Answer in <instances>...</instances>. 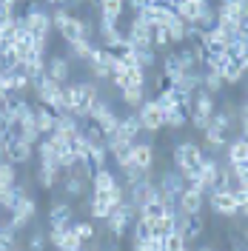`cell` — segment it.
I'll return each instance as SVG.
<instances>
[{
	"mask_svg": "<svg viewBox=\"0 0 248 251\" xmlns=\"http://www.w3.org/2000/svg\"><path fill=\"white\" fill-rule=\"evenodd\" d=\"M57 177H60V169H51V166H40V169H37V186L43 188V191H49V188H54Z\"/></svg>",
	"mask_w": 248,
	"mask_h": 251,
	"instance_id": "cell-36",
	"label": "cell"
},
{
	"mask_svg": "<svg viewBox=\"0 0 248 251\" xmlns=\"http://www.w3.org/2000/svg\"><path fill=\"white\" fill-rule=\"evenodd\" d=\"M89 146H92V140L86 137V131H83V128H80V131H74V134L69 137V151L77 157V160H83V157L89 154Z\"/></svg>",
	"mask_w": 248,
	"mask_h": 251,
	"instance_id": "cell-27",
	"label": "cell"
},
{
	"mask_svg": "<svg viewBox=\"0 0 248 251\" xmlns=\"http://www.w3.org/2000/svg\"><path fill=\"white\" fill-rule=\"evenodd\" d=\"M163 114H166V126H171V128H180V126L188 123V114H191V109L171 106V109H163Z\"/></svg>",
	"mask_w": 248,
	"mask_h": 251,
	"instance_id": "cell-31",
	"label": "cell"
},
{
	"mask_svg": "<svg viewBox=\"0 0 248 251\" xmlns=\"http://www.w3.org/2000/svg\"><path fill=\"white\" fill-rule=\"evenodd\" d=\"M9 3H12V6H20V3H23V0H9Z\"/></svg>",
	"mask_w": 248,
	"mask_h": 251,
	"instance_id": "cell-50",
	"label": "cell"
},
{
	"mask_svg": "<svg viewBox=\"0 0 248 251\" xmlns=\"http://www.w3.org/2000/svg\"><path fill=\"white\" fill-rule=\"evenodd\" d=\"M246 97H248V86H246Z\"/></svg>",
	"mask_w": 248,
	"mask_h": 251,
	"instance_id": "cell-54",
	"label": "cell"
},
{
	"mask_svg": "<svg viewBox=\"0 0 248 251\" xmlns=\"http://www.w3.org/2000/svg\"><path fill=\"white\" fill-rule=\"evenodd\" d=\"M197 251H214V249H208V246H205V249H197Z\"/></svg>",
	"mask_w": 248,
	"mask_h": 251,
	"instance_id": "cell-51",
	"label": "cell"
},
{
	"mask_svg": "<svg viewBox=\"0 0 248 251\" xmlns=\"http://www.w3.org/2000/svg\"><path fill=\"white\" fill-rule=\"evenodd\" d=\"M97 6H100V17L103 20H114L117 23L125 9V0H97Z\"/></svg>",
	"mask_w": 248,
	"mask_h": 251,
	"instance_id": "cell-26",
	"label": "cell"
},
{
	"mask_svg": "<svg viewBox=\"0 0 248 251\" xmlns=\"http://www.w3.org/2000/svg\"><path fill=\"white\" fill-rule=\"evenodd\" d=\"M237 37L248 43V20H246V23H240V29H237Z\"/></svg>",
	"mask_w": 248,
	"mask_h": 251,
	"instance_id": "cell-47",
	"label": "cell"
},
{
	"mask_svg": "<svg viewBox=\"0 0 248 251\" xmlns=\"http://www.w3.org/2000/svg\"><path fill=\"white\" fill-rule=\"evenodd\" d=\"M69 46H72V51L77 54L80 60H89V57H92V51L97 49V46H92V40H89V37H83V40H77V43H69Z\"/></svg>",
	"mask_w": 248,
	"mask_h": 251,
	"instance_id": "cell-44",
	"label": "cell"
},
{
	"mask_svg": "<svg viewBox=\"0 0 248 251\" xmlns=\"http://www.w3.org/2000/svg\"><path fill=\"white\" fill-rule=\"evenodd\" d=\"M17 186V172H15V163L3 160L0 163V191H9V188Z\"/></svg>",
	"mask_w": 248,
	"mask_h": 251,
	"instance_id": "cell-33",
	"label": "cell"
},
{
	"mask_svg": "<svg viewBox=\"0 0 248 251\" xmlns=\"http://www.w3.org/2000/svg\"><path fill=\"white\" fill-rule=\"evenodd\" d=\"M208 205H211V211L220 214V217H237V214H240V203L234 200L231 188H228V191L211 188V191H208Z\"/></svg>",
	"mask_w": 248,
	"mask_h": 251,
	"instance_id": "cell-5",
	"label": "cell"
},
{
	"mask_svg": "<svg viewBox=\"0 0 248 251\" xmlns=\"http://www.w3.org/2000/svg\"><path fill=\"white\" fill-rule=\"evenodd\" d=\"M34 214H37V203L31 200L29 194H26V197L15 205V211L9 214V223H12L15 228H23L26 223H31V220H34Z\"/></svg>",
	"mask_w": 248,
	"mask_h": 251,
	"instance_id": "cell-14",
	"label": "cell"
},
{
	"mask_svg": "<svg viewBox=\"0 0 248 251\" xmlns=\"http://www.w3.org/2000/svg\"><path fill=\"white\" fill-rule=\"evenodd\" d=\"M114 208V200H111L109 191H92V203H89V211H92L94 220H106Z\"/></svg>",
	"mask_w": 248,
	"mask_h": 251,
	"instance_id": "cell-18",
	"label": "cell"
},
{
	"mask_svg": "<svg viewBox=\"0 0 248 251\" xmlns=\"http://www.w3.org/2000/svg\"><path fill=\"white\" fill-rule=\"evenodd\" d=\"M157 231H160V234L177 231V208H166V211L157 217Z\"/></svg>",
	"mask_w": 248,
	"mask_h": 251,
	"instance_id": "cell-38",
	"label": "cell"
},
{
	"mask_svg": "<svg viewBox=\"0 0 248 251\" xmlns=\"http://www.w3.org/2000/svg\"><path fill=\"white\" fill-rule=\"evenodd\" d=\"M46 75L49 77H54L57 83H69V75H72V69H69V60L66 57H51L49 60V66H46Z\"/></svg>",
	"mask_w": 248,
	"mask_h": 251,
	"instance_id": "cell-25",
	"label": "cell"
},
{
	"mask_svg": "<svg viewBox=\"0 0 248 251\" xmlns=\"http://www.w3.org/2000/svg\"><path fill=\"white\" fill-rule=\"evenodd\" d=\"M29 249L31 251H43L46 249V234H43V231H34L31 240H29Z\"/></svg>",
	"mask_w": 248,
	"mask_h": 251,
	"instance_id": "cell-46",
	"label": "cell"
},
{
	"mask_svg": "<svg viewBox=\"0 0 248 251\" xmlns=\"http://www.w3.org/2000/svg\"><path fill=\"white\" fill-rule=\"evenodd\" d=\"M100 37H103V46L106 49H114L125 40V31H120V26L114 20H103L100 17Z\"/></svg>",
	"mask_w": 248,
	"mask_h": 251,
	"instance_id": "cell-21",
	"label": "cell"
},
{
	"mask_svg": "<svg viewBox=\"0 0 248 251\" xmlns=\"http://www.w3.org/2000/svg\"><path fill=\"white\" fill-rule=\"evenodd\" d=\"M202 228H205V220H202L200 211H197V214H180V211H177V231L183 234L186 243L197 240V237L202 234Z\"/></svg>",
	"mask_w": 248,
	"mask_h": 251,
	"instance_id": "cell-10",
	"label": "cell"
},
{
	"mask_svg": "<svg viewBox=\"0 0 248 251\" xmlns=\"http://www.w3.org/2000/svg\"><path fill=\"white\" fill-rule=\"evenodd\" d=\"M0 72H3V69H0Z\"/></svg>",
	"mask_w": 248,
	"mask_h": 251,
	"instance_id": "cell-55",
	"label": "cell"
},
{
	"mask_svg": "<svg viewBox=\"0 0 248 251\" xmlns=\"http://www.w3.org/2000/svg\"><path fill=\"white\" fill-rule=\"evenodd\" d=\"M191 111H197V114H202V117H211L214 111H217V103H214V94L205 92V89H197L194 92V97H191Z\"/></svg>",
	"mask_w": 248,
	"mask_h": 251,
	"instance_id": "cell-20",
	"label": "cell"
},
{
	"mask_svg": "<svg viewBox=\"0 0 248 251\" xmlns=\"http://www.w3.org/2000/svg\"><path fill=\"white\" fill-rule=\"evenodd\" d=\"M163 75H166V77H171V80L183 75V66H180V57H177V51L166 54V60H163Z\"/></svg>",
	"mask_w": 248,
	"mask_h": 251,
	"instance_id": "cell-40",
	"label": "cell"
},
{
	"mask_svg": "<svg viewBox=\"0 0 248 251\" xmlns=\"http://www.w3.org/2000/svg\"><path fill=\"white\" fill-rule=\"evenodd\" d=\"M137 117H140L143 131H160L166 126V114H163V106L157 100H146L137 109Z\"/></svg>",
	"mask_w": 248,
	"mask_h": 251,
	"instance_id": "cell-6",
	"label": "cell"
},
{
	"mask_svg": "<svg viewBox=\"0 0 248 251\" xmlns=\"http://www.w3.org/2000/svg\"><path fill=\"white\" fill-rule=\"evenodd\" d=\"M54 123H57L54 109H49V106H43V103H37V106H34V126H37V131H40L43 137H49V134L54 131Z\"/></svg>",
	"mask_w": 248,
	"mask_h": 251,
	"instance_id": "cell-19",
	"label": "cell"
},
{
	"mask_svg": "<svg viewBox=\"0 0 248 251\" xmlns=\"http://www.w3.org/2000/svg\"><path fill=\"white\" fill-rule=\"evenodd\" d=\"M26 194H23V188H9V191H0V211H6V214H12L15 211V205L23 200Z\"/></svg>",
	"mask_w": 248,
	"mask_h": 251,
	"instance_id": "cell-30",
	"label": "cell"
},
{
	"mask_svg": "<svg viewBox=\"0 0 248 251\" xmlns=\"http://www.w3.org/2000/svg\"><path fill=\"white\" fill-rule=\"evenodd\" d=\"M23 17V29L31 31V37H34V43L37 46H46L49 43V31L54 29L51 26V15H46L43 9H37V6H29V12Z\"/></svg>",
	"mask_w": 248,
	"mask_h": 251,
	"instance_id": "cell-3",
	"label": "cell"
},
{
	"mask_svg": "<svg viewBox=\"0 0 248 251\" xmlns=\"http://www.w3.org/2000/svg\"><path fill=\"white\" fill-rule=\"evenodd\" d=\"M100 97H97V86H94L92 80H83V83H74V100H72V114L80 117V120H86L89 117V111L92 106L97 103Z\"/></svg>",
	"mask_w": 248,
	"mask_h": 251,
	"instance_id": "cell-4",
	"label": "cell"
},
{
	"mask_svg": "<svg viewBox=\"0 0 248 251\" xmlns=\"http://www.w3.org/2000/svg\"><path fill=\"white\" fill-rule=\"evenodd\" d=\"M114 183H117V177H114V172H109L106 166L92 174V191H109Z\"/></svg>",
	"mask_w": 248,
	"mask_h": 251,
	"instance_id": "cell-29",
	"label": "cell"
},
{
	"mask_svg": "<svg viewBox=\"0 0 248 251\" xmlns=\"http://www.w3.org/2000/svg\"><path fill=\"white\" fill-rule=\"evenodd\" d=\"M60 89H63V83H57V80L49 77V75L40 80L37 86H34V92H37V100H40L43 106H49V109L57 103V97H60Z\"/></svg>",
	"mask_w": 248,
	"mask_h": 251,
	"instance_id": "cell-15",
	"label": "cell"
},
{
	"mask_svg": "<svg viewBox=\"0 0 248 251\" xmlns=\"http://www.w3.org/2000/svg\"><path fill=\"white\" fill-rule=\"evenodd\" d=\"M146 3H149V0H125V6H131L134 12H137V9H143Z\"/></svg>",
	"mask_w": 248,
	"mask_h": 251,
	"instance_id": "cell-48",
	"label": "cell"
},
{
	"mask_svg": "<svg viewBox=\"0 0 248 251\" xmlns=\"http://www.w3.org/2000/svg\"><path fill=\"white\" fill-rule=\"evenodd\" d=\"M46 240L57 251H83V243H80V237L72 231V226H69V228H49Z\"/></svg>",
	"mask_w": 248,
	"mask_h": 251,
	"instance_id": "cell-9",
	"label": "cell"
},
{
	"mask_svg": "<svg viewBox=\"0 0 248 251\" xmlns=\"http://www.w3.org/2000/svg\"><path fill=\"white\" fill-rule=\"evenodd\" d=\"M51 3H66V0H51Z\"/></svg>",
	"mask_w": 248,
	"mask_h": 251,
	"instance_id": "cell-52",
	"label": "cell"
},
{
	"mask_svg": "<svg viewBox=\"0 0 248 251\" xmlns=\"http://www.w3.org/2000/svg\"><path fill=\"white\" fill-rule=\"evenodd\" d=\"M166 29H169L171 43H186V37H188V23L183 20V17H174Z\"/></svg>",
	"mask_w": 248,
	"mask_h": 251,
	"instance_id": "cell-37",
	"label": "cell"
},
{
	"mask_svg": "<svg viewBox=\"0 0 248 251\" xmlns=\"http://www.w3.org/2000/svg\"><path fill=\"white\" fill-rule=\"evenodd\" d=\"M120 97H123V103L128 106V109L137 111L143 103H146V86H128V89H123L120 92Z\"/></svg>",
	"mask_w": 248,
	"mask_h": 251,
	"instance_id": "cell-28",
	"label": "cell"
},
{
	"mask_svg": "<svg viewBox=\"0 0 248 251\" xmlns=\"http://www.w3.org/2000/svg\"><path fill=\"white\" fill-rule=\"evenodd\" d=\"M197 3H208V0H197Z\"/></svg>",
	"mask_w": 248,
	"mask_h": 251,
	"instance_id": "cell-53",
	"label": "cell"
},
{
	"mask_svg": "<svg viewBox=\"0 0 248 251\" xmlns=\"http://www.w3.org/2000/svg\"><path fill=\"white\" fill-rule=\"evenodd\" d=\"M125 83L128 86H146V69H140V66H128V72H125ZM125 86V89H128Z\"/></svg>",
	"mask_w": 248,
	"mask_h": 251,
	"instance_id": "cell-45",
	"label": "cell"
},
{
	"mask_svg": "<svg viewBox=\"0 0 248 251\" xmlns=\"http://www.w3.org/2000/svg\"><path fill=\"white\" fill-rule=\"evenodd\" d=\"M134 60H137L140 69H154V63H157V51L154 49H134Z\"/></svg>",
	"mask_w": 248,
	"mask_h": 251,
	"instance_id": "cell-41",
	"label": "cell"
},
{
	"mask_svg": "<svg viewBox=\"0 0 248 251\" xmlns=\"http://www.w3.org/2000/svg\"><path fill=\"white\" fill-rule=\"evenodd\" d=\"M72 231L80 237V243H89V240H94V226L89 223V220H80V223H72Z\"/></svg>",
	"mask_w": 248,
	"mask_h": 251,
	"instance_id": "cell-43",
	"label": "cell"
},
{
	"mask_svg": "<svg viewBox=\"0 0 248 251\" xmlns=\"http://www.w3.org/2000/svg\"><path fill=\"white\" fill-rule=\"evenodd\" d=\"M186 251H188V249H186Z\"/></svg>",
	"mask_w": 248,
	"mask_h": 251,
	"instance_id": "cell-57",
	"label": "cell"
},
{
	"mask_svg": "<svg viewBox=\"0 0 248 251\" xmlns=\"http://www.w3.org/2000/svg\"><path fill=\"white\" fill-rule=\"evenodd\" d=\"M208 6H211V3H197V0H186V3H183V6L177 9V17H183L188 26H194V23H197V20L202 17V12H205Z\"/></svg>",
	"mask_w": 248,
	"mask_h": 251,
	"instance_id": "cell-24",
	"label": "cell"
},
{
	"mask_svg": "<svg viewBox=\"0 0 248 251\" xmlns=\"http://www.w3.org/2000/svg\"><path fill=\"white\" fill-rule=\"evenodd\" d=\"M106 154H109V151H106V146H103V143H92V146H89V154L83 157V160H86L94 172H97V169H103V166H106Z\"/></svg>",
	"mask_w": 248,
	"mask_h": 251,
	"instance_id": "cell-32",
	"label": "cell"
},
{
	"mask_svg": "<svg viewBox=\"0 0 248 251\" xmlns=\"http://www.w3.org/2000/svg\"><path fill=\"white\" fill-rule=\"evenodd\" d=\"M188 243L183 240L180 231H169V234H163V251H186Z\"/></svg>",
	"mask_w": 248,
	"mask_h": 251,
	"instance_id": "cell-39",
	"label": "cell"
},
{
	"mask_svg": "<svg viewBox=\"0 0 248 251\" xmlns=\"http://www.w3.org/2000/svg\"><path fill=\"white\" fill-rule=\"evenodd\" d=\"M74 223V208L69 203H54L49 211V228H69Z\"/></svg>",
	"mask_w": 248,
	"mask_h": 251,
	"instance_id": "cell-17",
	"label": "cell"
},
{
	"mask_svg": "<svg viewBox=\"0 0 248 251\" xmlns=\"http://www.w3.org/2000/svg\"><path fill=\"white\" fill-rule=\"evenodd\" d=\"M131 166L140 172H151L154 166V146L151 143H134L131 149Z\"/></svg>",
	"mask_w": 248,
	"mask_h": 251,
	"instance_id": "cell-16",
	"label": "cell"
},
{
	"mask_svg": "<svg viewBox=\"0 0 248 251\" xmlns=\"http://www.w3.org/2000/svg\"><path fill=\"white\" fill-rule=\"evenodd\" d=\"M149 31H151V49H154V51H163V49L174 46L166 26H149Z\"/></svg>",
	"mask_w": 248,
	"mask_h": 251,
	"instance_id": "cell-34",
	"label": "cell"
},
{
	"mask_svg": "<svg viewBox=\"0 0 248 251\" xmlns=\"http://www.w3.org/2000/svg\"><path fill=\"white\" fill-rule=\"evenodd\" d=\"M125 43L134 49H151V31H149V23H143L140 17H134L131 20V26H128V31H125Z\"/></svg>",
	"mask_w": 248,
	"mask_h": 251,
	"instance_id": "cell-12",
	"label": "cell"
},
{
	"mask_svg": "<svg viewBox=\"0 0 248 251\" xmlns=\"http://www.w3.org/2000/svg\"><path fill=\"white\" fill-rule=\"evenodd\" d=\"M15 234H17V228L12 223H0V246L6 251L15 249Z\"/></svg>",
	"mask_w": 248,
	"mask_h": 251,
	"instance_id": "cell-42",
	"label": "cell"
},
{
	"mask_svg": "<svg viewBox=\"0 0 248 251\" xmlns=\"http://www.w3.org/2000/svg\"><path fill=\"white\" fill-rule=\"evenodd\" d=\"M0 214H3V211H0Z\"/></svg>",
	"mask_w": 248,
	"mask_h": 251,
	"instance_id": "cell-56",
	"label": "cell"
},
{
	"mask_svg": "<svg viewBox=\"0 0 248 251\" xmlns=\"http://www.w3.org/2000/svg\"><path fill=\"white\" fill-rule=\"evenodd\" d=\"M51 26L60 31V37L66 43H77L83 37H89V23L80 20V17H74V15H69L66 9H57V12L51 15Z\"/></svg>",
	"mask_w": 248,
	"mask_h": 251,
	"instance_id": "cell-2",
	"label": "cell"
},
{
	"mask_svg": "<svg viewBox=\"0 0 248 251\" xmlns=\"http://www.w3.org/2000/svg\"><path fill=\"white\" fill-rule=\"evenodd\" d=\"M202 205H205V194H202L200 188L186 186V191L177 200V211L180 214H197V211H202Z\"/></svg>",
	"mask_w": 248,
	"mask_h": 251,
	"instance_id": "cell-11",
	"label": "cell"
},
{
	"mask_svg": "<svg viewBox=\"0 0 248 251\" xmlns=\"http://www.w3.org/2000/svg\"><path fill=\"white\" fill-rule=\"evenodd\" d=\"M217 174H220V163L214 160V157H202V166L200 172H197V177H191V180H197L202 186V191L208 194L211 188L217 186Z\"/></svg>",
	"mask_w": 248,
	"mask_h": 251,
	"instance_id": "cell-13",
	"label": "cell"
},
{
	"mask_svg": "<svg viewBox=\"0 0 248 251\" xmlns=\"http://www.w3.org/2000/svg\"><path fill=\"white\" fill-rule=\"evenodd\" d=\"M225 149H228V151H225L228 166H237V163H246L248 160V137H234Z\"/></svg>",
	"mask_w": 248,
	"mask_h": 251,
	"instance_id": "cell-23",
	"label": "cell"
},
{
	"mask_svg": "<svg viewBox=\"0 0 248 251\" xmlns=\"http://www.w3.org/2000/svg\"><path fill=\"white\" fill-rule=\"evenodd\" d=\"M202 149L197 146V143H177L174 146V169L183 174L186 180H191V177H197V172H200L202 166Z\"/></svg>",
	"mask_w": 248,
	"mask_h": 251,
	"instance_id": "cell-1",
	"label": "cell"
},
{
	"mask_svg": "<svg viewBox=\"0 0 248 251\" xmlns=\"http://www.w3.org/2000/svg\"><path fill=\"white\" fill-rule=\"evenodd\" d=\"M200 86L205 89V92H211V94H217V92H223V77H220V72H214V69H205L202 72V77H200Z\"/></svg>",
	"mask_w": 248,
	"mask_h": 251,
	"instance_id": "cell-35",
	"label": "cell"
},
{
	"mask_svg": "<svg viewBox=\"0 0 248 251\" xmlns=\"http://www.w3.org/2000/svg\"><path fill=\"white\" fill-rule=\"evenodd\" d=\"M240 214H243V217H248V203H243V205H240Z\"/></svg>",
	"mask_w": 248,
	"mask_h": 251,
	"instance_id": "cell-49",
	"label": "cell"
},
{
	"mask_svg": "<svg viewBox=\"0 0 248 251\" xmlns=\"http://www.w3.org/2000/svg\"><path fill=\"white\" fill-rule=\"evenodd\" d=\"M34 154V146L26 143L23 137H17V134H6V160L9 163H15V166H26Z\"/></svg>",
	"mask_w": 248,
	"mask_h": 251,
	"instance_id": "cell-7",
	"label": "cell"
},
{
	"mask_svg": "<svg viewBox=\"0 0 248 251\" xmlns=\"http://www.w3.org/2000/svg\"><path fill=\"white\" fill-rule=\"evenodd\" d=\"M217 20H228L234 26L248 20V0H220L217 3Z\"/></svg>",
	"mask_w": 248,
	"mask_h": 251,
	"instance_id": "cell-8",
	"label": "cell"
},
{
	"mask_svg": "<svg viewBox=\"0 0 248 251\" xmlns=\"http://www.w3.org/2000/svg\"><path fill=\"white\" fill-rule=\"evenodd\" d=\"M140 131H143V126H140V117H137V111L134 114H125V117H120V126H117V137H123V140L128 143H137L134 137H137Z\"/></svg>",
	"mask_w": 248,
	"mask_h": 251,
	"instance_id": "cell-22",
	"label": "cell"
}]
</instances>
